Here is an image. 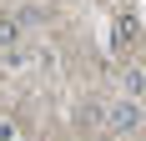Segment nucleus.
<instances>
[{"label":"nucleus","instance_id":"obj_1","mask_svg":"<svg viewBox=\"0 0 146 141\" xmlns=\"http://www.w3.org/2000/svg\"><path fill=\"white\" fill-rule=\"evenodd\" d=\"M141 126V106L136 101H116L111 106V131H136Z\"/></svg>","mask_w":146,"mask_h":141},{"label":"nucleus","instance_id":"obj_2","mask_svg":"<svg viewBox=\"0 0 146 141\" xmlns=\"http://www.w3.org/2000/svg\"><path fill=\"white\" fill-rule=\"evenodd\" d=\"M20 45V25H15V15H0V51H15Z\"/></svg>","mask_w":146,"mask_h":141},{"label":"nucleus","instance_id":"obj_3","mask_svg":"<svg viewBox=\"0 0 146 141\" xmlns=\"http://www.w3.org/2000/svg\"><path fill=\"white\" fill-rule=\"evenodd\" d=\"M136 41V15H121L116 20V45H131Z\"/></svg>","mask_w":146,"mask_h":141},{"label":"nucleus","instance_id":"obj_4","mask_svg":"<svg viewBox=\"0 0 146 141\" xmlns=\"http://www.w3.org/2000/svg\"><path fill=\"white\" fill-rule=\"evenodd\" d=\"M40 20H45V5H25L15 15V25H40Z\"/></svg>","mask_w":146,"mask_h":141},{"label":"nucleus","instance_id":"obj_5","mask_svg":"<svg viewBox=\"0 0 146 141\" xmlns=\"http://www.w3.org/2000/svg\"><path fill=\"white\" fill-rule=\"evenodd\" d=\"M76 121H81V126H96V121H101V106H91V101H86V106H81V116H76Z\"/></svg>","mask_w":146,"mask_h":141}]
</instances>
